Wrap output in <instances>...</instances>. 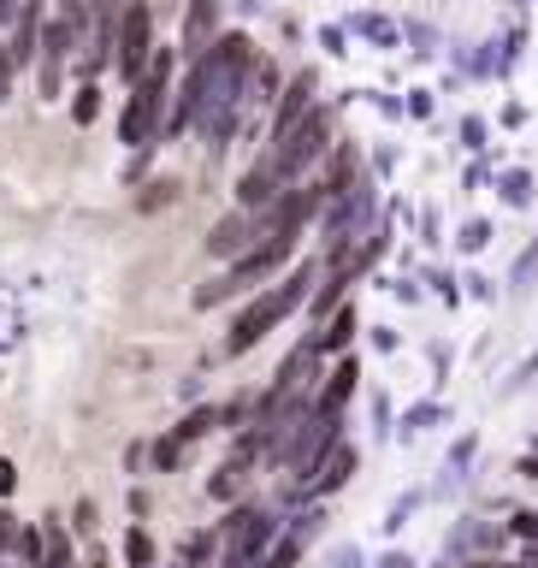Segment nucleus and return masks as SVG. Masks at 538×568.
Masks as SVG:
<instances>
[{
	"label": "nucleus",
	"mask_w": 538,
	"mask_h": 568,
	"mask_svg": "<svg viewBox=\"0 0 538 568\" xmlns=\"http://www.w3.org/2000/svg\"><path fill=\"white\" fill-rule=\"evenodd\" d=\"M379 568H415V557H408V550H390V557H379Z\"/></svg>",
	"instance_id": "33"
},
{
	"label": "nucleus",
	"mask_w": 538,
	"mask_h": 568,
	"mask_svg": "<svg viewBox=\"0 0 538 568\" xmlns=\"http://www.w3.org/2000/svg\"><path fill=\"white\" fill-rule=\"evenodd\" d=\"M154 462H160V468L172 474L177 462H184V438H177V433H172V438H160V444H154Z\"/></svg>",
	"instance_id": "21"
},
{
	"label": "nucleus",
	"mask_w": 538,
	"mask_h": 568,
	"mask_svg": "<svg viewBox=\"0 0 538 568\" xmlns=\"http://www.w3.org/2000/svg\"><path fill=\"white\" fill-rule=\"evenodd\" d=\"M504 545V527H491V521H474V515H461L456 532L444 539V562L450 557H468V550H497Z\"/></svg>",
	"instance_id": "9"
},
{
	"label": "nucleus",
	"mask_w": 538,
	"mask_h": 568,
	"mask_svg": "<svg viewBox=\"0 0 538 568\" xmlns=\"http://www.w3.org/2000/svg\"><path fill=\"white\" fill-rule=\"evenodd\" d=\"M18 486V468H12V462H0V497H7Z\"/></svg>",
	"instance_id": "34"
},
{
	"label": "nucleus",
	"mask_w": 538,
	"mask_h": 568,
	"mask_svg": "<svg viewBox=\"0 0 538 568\" xmlns=\"http://www.w3.org/2000/svg\"><path fill=\"white\" fill-rule=\"evenodd\" d=\"M468 462H474V438H461L456 450H450V462H444V474H450V479H461V468H468Z\"/></svg>",
	"instance_id": "24"
},
{
	"label": "nucleus",
	"mask_w": 538,
	"mask_h": 568,
	"mask_svg": "<svg viewBox=\"0 0 538 568\" xmlns=\"http://www.w3.org/2000/svg\"><path fill=\"white\" fill-rule=\"evenodd\" d=\"M349 30H355V36H367V42H379V48H390V42H397V30H390L385 18H373V12L349 18Z\"/></svg>",
	"instance_id": "17"
},
{
	"label": "nucleus",
	"mask_w": 538,
	"mask_h": 568,
	"mask_svg": "<svg viewBox=\"0 0 538 568\" xmlns=\"http://www.w3.org/2000/svg\"><path fill=\"white\" fill-rule=\"evenodd\" d=\"M461 142H468V149H486V119H461Z\"/></svg>",
	"instance_id": "28"
},
{
	"label": "nucleus",
	"mask_w": 538,
	"mask_h": 568,
	"mask_svg": "<svg viewBox=\"0 0 538 568\" xmlns=\"http://www.w3.org/2000/svg\"><path fill=\"white\" fill-rule=\"evenodd\" d=\"M213 426H225V415H220V408H195V415L184 420V426H177V438H202V433H213Z\"/></svg>",
	"instance_id": "18"
},
{
	"label": "nucleus",
	"mask_w": 538,
	"mask_h": 568,
	"mask_svg": "<svg viewBox=\"0 0 538 568\" xmlns=\"http://www.w3.org/2000/svg\"><path fill=\"white\" fill-rule=\"evenodd\" d=\"M78 532H95V504H78Z\"/></svg>",
	"instance_id": "32"
},
{
	"label": "nucleus",
	"mask_w": 538,
	"mask_h": 568,
	"mask_svg": "<svg viewBox=\"0 0 538 568\" xmlns=\"http://www.w3.org/2000/svg\"><path fill=\"white\" fill-rule=\"evenodd\" d=\"M18 557H24L30 568L42 562V532H35V527H24V532H18Z\"/></svg>",
	"instance_id": "23"
},
{
	"label": "nucleus",
	"mask_w": 538,
	"mask_h": 568,
	"mask_svg": "<svg viewBox=\"0 0 538 568\" xmlns=\"http://www.w3.org/2000/svg\"><path fill=\"white\" fill-rule=\"evenodd\" d=\"M12 65H30L35 53H42V0H24V12H18V36H12Z\"/></svg>",
	"instance_id": "10"
},
{
	"label": "nucleus",
	"mask_w": 538,
	"mask_h": 568,
	"mask_svg": "<svg viewBox=\"0 0 538 568\" xmlns=\"http://www.w3.org/2000/svg\"><path fill=\"white\" fill-rule=\"evenodd\" d=\"M355 468H362V450H355L349 438H332V450L319 456L308 468V479H296V486H302V497H332L337 486H349Z\"/></svg>",
	"instance_id": "4"
},
{
	"label": "nucleus",
	"mask_w": 538,
	"mask_h": 568,
	"mask_svg": "<svg viewBox=\"0 0 538 568\" xmlns=\"http://www.w3.org/2000/svg\"><path fill=\"white\" fill-rule=\"evenodd\" d=\"M308 284H314V266L302 261V266H296V273L284 278V284H273L266 296L248 302V308L237 314V326H231V337H225V355H248V349H255L266 332L278 326V320H291V314L302 308V302H308Z\"/></svg>",
	"instance_id": "1"
},
{
	"label": "nucleus",
	"mask_w": 538,
	"mask_h": 568,
	"mask_svg": "<svg viewBox=\"0 0 538 568\" xmlns=\"http://www.w3.org/2000/svg\"><path fill=\"white\" fill-rule=\"evenodd\" d=\"M95 113H101V89H95V83H83V89H78V106H71V119L89 124Z\"/></svg>",
	"instance_id": "20"
},
{
	"label": "nucleus",
	"mask_w": 538,
	"mask_h": 568,
	"mask_svg": "<svg viewBox=\"0 0 538 568\" xmlns=\"http://www.w3.org/2000/svg\"><path fill=\"white\" fill-rule=\"evenodd\" d=\"M7 545H18V527H12V515L0 509V550H7Z\"/></svg>",
	"instance_id": "31"
},
{
	"label": "nucleus",
	"mask_w": 538,
	"mask_h": 568,
	"mask_svg": "<svg viewBox=\"0 0 538 568\" xmlns=\"http://www.w3.org/2000/svg\"><path fill=\"white\" fill-rule=\"evenodd\" d=\"M255 243H261V237H255V213H243V207L225 213V220L207 231V255H213V261H243Z\"/></svg>",
	"instance_id": "5"
},
{
	"label": "nucleus",
	"mask_w": 538,
	"mask_h": 568,
	"mask_svg": "<svg viewBox=\"0 0 538 568\" xmlns=\"http://www.w3.org/2000/svg\"><path fill=\"white\" fill-rule=\"evenodd\" d=\"M319 521H326V515H319V509H308V515H296L291 539H296V545H302V539H314V532H319Z\"/></svg>",
	"instance_id": "25"
},
{
	"label": "nucleus",
	"mask_w": 538,
	"mask_h": 568,
	"mask_svg": "<svg viewBox=\"0 0 538 568\" xmlns=\"http://www.w3.org/2000/svg\"><path fill=\"white\" fill-rule=\"evenodd\" d=\"M349 337H355V302H344V308L332 314V326L319 332L314 344H319V355H326V349H349Z\"/></svg>",
	"instance_id": "12"
},
{
	"label": "nucleus",
	"mask_w": 538,
	"mask_h": 568,
	"mask_svg": "<svg viewBox=\"0 0 538 568\" xmlns=\"http://www.w3.org/2000/svg\"><path fill=\"white\" fill-rule=\"evenodd\" d=\"M296 557H302V545H296V539H284L273 557H266V568H296Z\"/></svg>",
	"instance_id": "26"
},
{
	"label": "nucleus",
	"mask_w": 538,
	"mask_h": 568,
	"mask_svg": "<svg viewBox=\"0 0 538 568\" xmlns=\"http://www.w3.org/2000/svg\"><path fill=\"white\" fill-rule=\"evenodd\" d=\"M124 562H131V568H154V539L142 527L124 532Z\"/></svg>",
	"instance_id": "16"
},
{
	"label": "nucleus",
	"mask_w": 538,
	"mask_h": 568,
	"mask_svg": "<svg viewBox=\"0 0 538 568\" xmlns=\"http://www.w3.org/2000/svg\"><path fill=\"white\" fill-rule=\"evenodd\" d=\"M355 379H362V367H355V355H344V362L326 373V385L314 390V408H319V415H344V403L355 397Z\"/></svg>",
	"instance_id": "8"
},
{
	"label": "nucleus",
	"mask_w": 538,
	"mask_h": 568,
	"mask_svg": "<svg viewBox=\"0 0 538 568\" xmlns=\"http://www.w3.org/2000/svg\"><path fill=\"white\" fill-rule=\"evenodd\" d=\"M113 60L124 71V83H142V71H149L154 60V12L142 7V0H131V7L119 12V36H113Z\"/></svg>",
	"instance_id": "3"
},
{
	"label": "nucleus",
	"mask_w": 538,
	"mask_h": 568,
	"mask_svg": "<svg viewBox=\"0 0 538 568\" xmlns=\"http://www.w3.org/2000/svg\"><path fill=\"white\" fill-rule=\"evenodd\" d=\"M7 95H12V53L0 48V101H7Z\"/></svg>",
	"instance_id": "30"
},
{
	"label": "nucleus",
	"mask_w": 538,
	"mask_h": 568,
	"mask_svg": "<svg viewBox=\"0 0 538 568\" xmlns=\"http://www.w3.org/2000/svg\"><path fill=\"white\" fill-rule=\"evenodd\" d=\"M349 284H355L349 273H332V278L319 284L314 296H308V314H314V320H326V314H337V308H344V291H349Z\"/></svg>",
	"instance_id": "11"
},
{
	"label": "nucleus",
	"mask_w": 538,
	"mask_h": 568,
	"mask_svg": "<svg viewBox=\"0 0 538 568\" xmlns=\"http://www.w3.org/2000/svg\"><path fill=\"white\" fill-rule=\"evenodd\" d=\"M415 504H420V497H397V504H390V515H385V527L397 532V527L408 521V515H415Z\"/></svg>",
	"instance_id": "27"
},
{
	"label": "nucleus",
	"mask_w": 538,
	"mask_h": 568,
	"mask_svg": "<svg viewBox=\"0 0 538 568\" xmlns=\"http://www.w3.org/2000/svg\"><path fill=\"white\" fill-rule=\"evenodd\" d=\"M486 243H491V225H486V220H468V225H461V248H468V255H479Z\"/></svg>",
	"instance_id": "22"
},
{
	"label": "nucleus",
	"mask_w": 538,
	"mask_h": 568,
	"mask_svg": "<svg viewBox=\"0 0 538 568\" xmlns=\"http://www.w3.org/2000/svg\"><path fill=\"white\" fill-rule=\"evenodd\" d=\"M332 142H337V136H332V113H326V106H314V113L302 119L291 136L266 142V154H273V166H278L284 184H302L314 160H326V154H332Z\"/></svg>",
	"instance_id": "2"
},
{
	"label": "nucleus",
	"mask_w": 538,
	"mask_h": 568,
	"mask_svg": "<svg viewBox=\"0 0 538 568\" xmlns=\"http://www.w3.org/2000/svg\"><path fill=\"white\" fill-rule=\"evenodd\" d=\"M332 568H362V550H355V545H337V550H332Z\"/></svg>",
	"instance_id": "29"
},
{
	"label": "nucleus",
	"mask_w": 538,
	"mask_h": 568,
	"mask_svg": "<svg viewBox=\"0 0 538 568\" xmlns=\"http://www.w3.org/2000/svg\"><path fill=\"white\" fill-rule=\"evenodd\" d=\"M7 18H12V0H0V24H7Z\"/></svg>",
	"instance_id": "35"
},
{
	"label": "nucleus",
	"mask_w": 538,
	"mask_h": 568,
	"mask_svg": "<svg viewBox=\"0 0 538 568\" xmlns=\"http://www.w3.org/2000/svg\"><path fill=\"white\" fill-rule=\"evenodd\" d=\"M497 190H504V202H509V207H527V202H532V172L509 166L504 178H497Z\"/></svg>",
	"instance_id": "14"
},
{
	"label": "nucleus",
	"mask_w": 538,
	"mask_h": 568,
	"mask_svg": "<svg viewBox=\"0 0 538 568\" xmlns=\"http://www.w3.org/2000/svg\"><path fill=\"white\" fill-rule=\"evenodd\" d=\"M438 415H444L438 403H415V408H408V415H403V438H415V433H426V426H433Z\"/></svg>",
	"instance_id": "19"
},
{
	"label": "nucleus",
	"mask_w": 538,
	"mask_h": 568,
	"mask_svg": "<svg viewBox=\"0 0 538 568\" xmlns=\"http://www.w3.org/2000/svg\"><path fill=\"white\" fill-rule=\"evenodd\" d=\"M532 284H538V237L527 243V255L515 261V273H509V291H515V296H527Z\"/></svg>",
	"instance_id": "15"
},
{
	"label": "nucleus",
	"mask_w": 538,
	"mask_h": 568,
	"mask_svg": "<svg viewBox=\"0 0 538 568\" xmlns=\"http://www.w3.org/2000/svg\"><path fill=\"white\" fill-rule=\"evenodd\" d=\"M314 95H319V78H314V71H296V78L284 83V101H278V113H273V142L291 136L296 124L314 113Z\"/></svg>",
	"instance_id": "6"
},
{
	"label": "nucleus",
	"mask_w": 538,
	"mask_h": 568,
	"mask_svg": "<svg viewBox=\"0 0 538 568\" xmlns=\"http://www.w3.org/2000/svg\"><path fill=\"white\" fill-rule=\"evenodd\" d=\"M220 0H190V12H184V53L190 60H202V53L220 42Z\"/></svg>",
	"instance_id": "7"
},
{
	"label": "nucleus",
	"mask_w": 538,
	"mask_h": 568,
	"mask_svg": "<svg viewBox=\"0 0 538 568\" xmlns=\"http://www.w3.org/2000/svg\"><path fill=\"white\" fill-rule=\"evenodd\" d=\"M243 486H248V456H231L225 468L207 479V491H213V497H237Z\"/></svg>",
	"instance_id": "13"
}]
</instances>
